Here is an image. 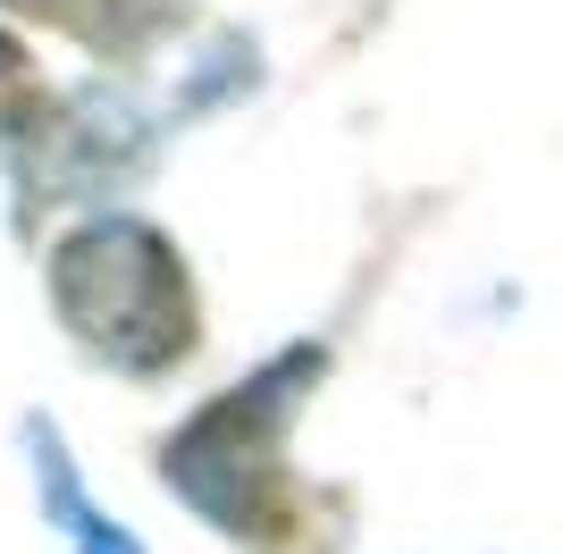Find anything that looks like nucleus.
<instances>
[{
  "instance_id": "2",
  "label": "nucleus",
  "mask_w": 563,
  "mask_h": 554,
  "mask_svg": "<svg viewBox=\"0 0 563 554\" xmlns=\"http://www.w3.org/2000/svg\"><path fill=\"white\" fill-rule=\"evenodd\" d=\"M168 479L211 521H228L253 554H329L320 505L278 470V412L261 387L211 403L186 437H168Z\"/></svg>"
},
{
  "instance_id": "1",
  "label": "nucleus",
  "mask_w": 563,
  "mask_h": 554,
  "mask_svg": "<svg viewBox=\"0 0 563 554\" xmlns=\"http://www.w3.org/2000/svg\"><path fill=\"white\" fill-rule=\"evenodd\" d=\"M51 302L59 320L118 369H177L202 336V302L161 228L135 219H93L51 253Z\"/></svg>"
},
{
  "instance_id": "3",
  "label": "nucleus",
  "mask_w": 563,
  "mask_h": 554,
  "mask_svg": "<svg viewBox=\"0 0 563 554\" xmlns=\"http://www.w3.org/2000/svg\"><path fill=\"white\" fill-rule=\"evenodd\" d=\"M9 9L34 18V25H59L85 51H143L177 18V0H9Z\"/></svg>"
},
{
  "instance_id": "4",
  "label": "nucleus",
  "mask_w": 563,
  "mask_h": 554,
  "mask_svg": "<svg viewBox=\"0 0 563 554\" xmlns=\"http://www.w3.org/2000/svg\"><path fill=\"white\" fill-rule=\"evenodd\" d=\"M43 118H51L43 68L25 59V43H9V34H0V135H25V126H43Z\"/></svg>"
}]
</instances>
